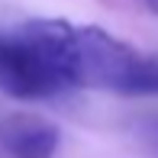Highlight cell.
<instances>
[{"mask_svg": "<svg viewBox=\"0 0 158 158\" xmlns=\"http://www.w3.org/2000/svg\"><path fill=\"white\" fill-rule=\"evenodd\" d=\"M145 10H148V13H155V16H158V0H145Z\"/></svg>", "mask_w": 158, "mask_h": 158, "instance_id": "5b68a950", "label": "cell"}, {"mask_svg": "<svg viewBox=\"0 0 158 158\" xmlns=\"http://www.w3.org/2000/svg\"><path fill=\"white\" fill-rule=\"evenodd\" d=\"M139 139L145 142V148L158 158V116H148L145 123L139 126Z\"/></svg>", "mask_w": 158, "mask_h": 158, "instance_id": "277c9868", "label": "cell"}, {"mask_svg": "<svg viewBox=\"0 0 158 158\" xmlns=\"http://www.w3.org/2000/svg\"><path fill=\"white\" fill-rule=\"evenodd\" d=\"M64 55L71 87L110 90L123 97H158V55L139 52L100 26L68 23Z\"/></svg>", "mask_w": 158, "mask_h": 158, "instance_id": "6da1fadb", "label": "cell"}, {"mask_svg": "<svg viewBox=\"0 0 158 158\" xmlns=\"http://www.w3.org/2000/svg\"><path fill=\"white\" fill-rule=\"evenodd\" d=\"M0 90L16 100L74 90L64 58V19H32L0 32Z\"/></svg>", "mask_w": 158, "mask_h": 158, "instance_id": "7a4b0ae2", "label": "cell"}, {"mask_svg": "<svg viewBox=\"0 0 158 158\" xmlns=\"http://www.w3.org/2000/svg\"><path fill=\"white\" fill-rule=\"evenodd\" d=\"M61 132L35 113L0 116V155L3 158H55Z\"/></svg>", "mask_w": 158, "mask_h": 158, "instance_id": "3957f363", "label": "cell"}]
</instances>
